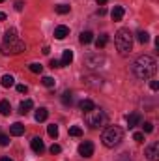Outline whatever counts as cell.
<instances>
[{"label":"cell","mask_w":159,"mask_h":161,"mask_svg":"<svg viewBox=\"0 0 159 161\" xmlns=\"http://www.w3.org/2000/svg\"><path fill=\"white\" fill-rule=\"evenodd\" d=\"M156 66H157V64H156V60H154L152 56L142 54V56H139V58L133 62V75L140 80H146L156 73V69H157Z\"/></svg>","instance_id":"1"},{"label":"cell","mask_w":159,"mask_h":161,"mask_svg":"<svg viewBox=\"0 0 159 161\" xmlns=\"http://www.w3.org/2000/svg\"><path fill=\"white\" fill-rule=\"evenodd\" d=\"M114 45L118 49L120 54H129L133 49V34L129 32V28H120L114 36Z\"/></svg>","instance_id":"2"},{"label":"cell","mask_w":159,"mask_h":161,"mask_svg":"<svg viewBox=\"0 0 159 161\" xmlns=\"http://www.w3.org/2000/svg\"><path fill=\"white\" fill-rule=\"evenodd\" d=\"M122 139H123V131H122V127H118V125H109L103 131V135H101V142L107 148L118 146L120 142H122Z\"/></svg>","instance_id":"3"},{"label":"cell","mask_w":159,"mask_h":161,"mask_svg":"<svg viewBox=\"0 0 159 161\" xmlns=\"http://www.w3.org/2000/svg\"><path fill=\"white\" fill-rule=\"evenodd\" d=\"M84 120L86 124L90 125V127H101L105 120H107V114H105V111H101V109H97V107H94L92 111H88L86 114H84Z\"/></svg>","instance_id":"4"},{"label":"cell","mask_w":159,"mask_h":161,"mask_svg":"<svg viewBox=\"0 0 159 161\" xmlns=\"http://www.w3.org/2000/svg\"><path fill=\"white\" fill-rule=\"evenodd\" d=\"M25 49H26L25 41H21L19 38H17V40L4 41V45H2V51H4L6 54H19V53H23Z\"/></svg>","instance_id":"5"},{"label":"cell","mask_w":159,"mask_h":161,"mask_svg":"<svg viewBox=\"0 0 159 161\" xmlns=\"http://www.w3.org/2000/svg\"><path fill=\"white\" fill-rule=\"evenodd\" d=\"M79 154L82 158H92L94 156V144L90 141H84L79 144Z\"/></svg>","instance_id":"6"},{"label":"cell","mask_w":159,"mask_h":161,"mask_svg":"<svg viewBox=\"0 0 159 161\" xmlns=\"http://www.w3.org/2000/svg\"><path fill=\"white\" fill-rule=\"evenodd\" d=\"M146 158L150 161H159V142H152L146 148Z\"/></svg>","instance_id":"7"},{"label":"cell","mask_w":159,"mask_h":161,"mask_svg":"<svg viewBox=\"0 0 159 161\" xmlns=\"http://www.w3.org/2000/svg\"><path fill=\"white\" fill-rule=\"evenodd\" d=\"M125 120H127V127H129V129H133V127H137V125L140 124L142 118H140V114H139V113H131V114H127V118H125Z\"/></svg>","instance_id":"8"},{"label":"cell","mask_w":159,"mask_h":161,"mask_svg":"<svg viewBox=\"0 0 159 161\" xmlns=\"http://www.w3.org/2000/svg\"><path fill=\"white\" fill-rule=\"evenodd\" d=\"M68 36H69V28H68V26L60 25V26L54 28V38H56V40H66Z\"/></svg>","instance_id":"9"},{"label":"cell","mask_w":159,"mask_h":161,"mask_svg":"<svg viewBox=\"0 0 159 161\" xmlns=\"http://www.w3.org/2000/svg\"><path fill=\"white\" fill-rule=\"evenodd\" d=\"M30 146H32V150H34L36 154H43V150H45V144H43L41 137H34L32 142H30Z\"/></svg>","instance_id":"10"},{"label":"cell","mask_w":159,"mask_h":161,"mask_svg":"<svg viewBox=\"0 0 159 161\" xmlns=\"http://www.w3.org/2000/svg\"><path fill=\"white\" fill-rule=\"evenodd\" d=\"M103 62H105V58L99 56V54H96V56H88V58H86V66H88V68H97V66L103 64Z\"/></svg>","instance_id":"11"},{"label":"cell","mask_w":159,"mask_h":161,"mask_svg":"<svg viewBox=\"0 0 159 161\" xmlns=\"http://www.w3.org/2000/svg\"><path fill=\"white\" fill-rule=\"evenodd\" d=\"M9 133H11L13 137H21V135L25 133V125H23L21 122H15V124L9 127Z\"/></svg>","instance_id":"12"},{"label":"cell","mask_w":159,"mask_h":161,"mask_svg":"<svg viewBox=\"0 0 159 161\" xmlns=\"http://www.w3.org/2000/svg\"><path fill=\"white\" fill-rule=\"evenodd\" d=\"M71 62H73V51L66 49V51H64V54H62V60H60V64H62V68H64V66H69Z\"/></svg>","instance_id":"13"},{"label":"cell","mask_w":159,"mask_h":161,"mask_svg":"<svg viewBox=\"0 0 159 161\" xmlns=\"http://www.w3.org/2000/svg\"><path fill=\"white\" fill-rule=\"evenodd\" d=\"M79 41L82 43V45H88V43H92V41H94V34H92L90 30H84V32H80Z\"/></svg>","instance_id":"14"},{"label":"cell","mask_w":159,"mask_h":161,"mask_svg":"<svg viewBox=\"0 0 159 161\" xmlns=\"http://www.w3.org/2000/svg\"><path fill=\"white\" fill-rule=\"evenodd\" d=\"M32 107H34V101H32V99H25V101H21V105H19V113H21V114H26Z\"/></svg>","instance_id":"15"},{"label":"cell","mask_w":159,"mask_h":161,"mask_svg":"<svg viewBox=\"0 0 159 161\" xmlns=\"http://www.w3.org/2000/svg\"><path fill=\"white\" fill-rule=\"evenodd\" d=\"M111 17H112V21H122V17H123V8L122 6H114L112 8V11H111Z\"/></svg>","instance_id":"16"},{"label":"cell","mask_w":159,"mask_h":161,"mask_svg":"<svg viewBox=\"0 0 159 161\" xmlns=\"http://www.w3.org/2000/svg\"><path fill=\"white\" fill-rule=\"evenodd\" d=\"M79 107H80L82 113H88V111H92V109L96 107V103H94L92 99H82V101L79 103Z\"/></svg>","instance_id":"17"},{"label":"cell","mask_w":159,"mask_h":161,"mask_svg":"<svg viewBox=\"0 0 159 161\" xmlns=\"http://www.w3.org/2000/svg\"><path fill=\"white\" fill-rule=\"evenodd\" d=\"M9 113H11V105H9V101L2 99V101H0V114H2V116H8Z\"/></svg>","instance_id":"18"},{"label":"cell","mask_w":159,"mask_h":161,"mask_svg":"<svg viewBox=\"0 0 159 161\" xmlns=\"http://www.w3.org/2000/svg\"><path fill=\"white\" fill-rule=\"evenodd\" d=\"M47 116H49V111H47L45 107H40V109L36 111V120L38 122H45L47 120Z\"/></svg>","instance_id":"19"},{"label":"cell","mask_w":159,"mask_h":161,"mask_svg":"<svg viewBox=\"0 0 159 161\" xmlns=\"http://www.w3.org/2000/svg\"><path fill=\"white\" fill-rule=\"evenodd\" d=\"M137 41L142 43V45L148 43V41H150V34H148L146 30H139V32H137Z\"/></svg>","instance_id":"20"},{"label":"cell","mask_w":159,"mask_h":161,"mask_svg":"<svg viewBox=\"0 0 159 161\" xmlns=\"http://www.w3.org/2000/svg\"><path fill=\"white\" fill-rule=\"evenodd\" d=\"M107 43H109V36H107V34H101V36L96 38V47H97V49H103Z\"/></svg>","instance_id":"21"},{"label":"cell","mask_w":159,"mask_h":161,"mask_svg":"<svg viewBox=\"0 0 159 161\" xmlns=\"http://www.w3.org/2000/svg\"><path fill=\"white\" fill-rule=\"evenodd\" d=\"M62 103H64V105H71V103H73V92L66 90V92L62 94Z\"/></svg>","instance_id":"22"},{"label":"cell","mask_w":159,"mask_h":161,"mask_svg":"<svg viewBox=\"0 0 159 161\" xmlns=\"http://www.w3.org/2000/svg\"><path fill=\"white\" fill-rule=\"evenodd\" d=\"M0 82H2V86H4V88H9V86H13V84H15V79H13V75H4Z\"/></svg>","instance_id":"23"},{"label":"cell","mask_w":159,"mask_h":161,"mask_svg":"<svg viewBox=\"0 0 159 161\" xmlns=\"http://www.w3.org/2000/svg\"><path fill=\"white\" fill-rule=\"evenodd\" d=\"M54 9H56V13H60V15H66V13H69V9H71V8H69L68 4H58Z\"/></svg>","instance_id":"24"},{"label":"cell","mask_w":159,"mask_h":161,"mask_svg":"<svg viewBox=\"0 0 159 161\" xmlns=\"http://www.w3.org/2000/svg\"><path fill=\"white\" fill-rule=\"evenodd\" d=\"M9 40H17V30H15V28H9V30H6L4 41H9Z\"/></svg>","instance_id":"25"},{"label":"cell","mask_w":159,"mask_h":161,"mask_svg":"<svg viewBox=\"0 0 159 161\" xmlns=\"http://www.w3.org/2000/svg\"><path fill=\"white\" fill-rule=\"evenodd\" d=\"M47 133H49L52 139H56V137H58V125H56V124H51V125L47 127Z\"/></svg>","instance_id":"26"},{"label":"cell","mask_w":159,"mask_h":161,"mask_svg":"<svg viewBox=\"0 0 159 161\" xmlns=\"http://www.w3.org/2000/svg\"><path fill=\"white\" fill-rule=\"evenodd\" d=\"M69 135H71V137H80V135H82V129H80L79 125H71V127H69Z\"/></svg>","instance_id":"27"},{"label":"cell","mask_w":159,"mask_h":161,"mask_svg":"<svg viewBox=\"0 0 159 161\" xmlns=\"http://www.w3.org/2000/svg\"><path fill=\"white\" fill-rule=\"evenodd\" d=\"M41 82H43V86H47V88H52V86L56 84L52 77H43V79H41Z\"/></svg>","instance_id":"28"},{"label":"cell","mask_w":159,"mask_h":161,"mask_svg":"<svg viewBox=\"0 0 159 161\" xmlns=\"http://www.w3.org/2000/svg\"><path fill=\"white\" fill-rule=\"evenodd\" d=\"M30 71H32V73H41V71H43V66L38 64V62H34V64H30Z\"/></svg>","instance_id":"29"},{"label":"cell","mask_w":159,"mask_h":161,"mask_svg":"<svg viewBox=\"0 0 159 161\" xmlns=\"http://www.w3.org/2000/svg\"><path fill=\"white\" fill-rule=\"evenodd\" d=\"M133 141L135 142H144V133H140V131L133 133Z\"/></svg>","instance_id":"30"},{"label":"cell","mask_w":159,"mask_h":161,"mask_svg":"<svg viewBox=\"0 0 159 161\" xmlns=\"http://www.w3.org/2000/svg\"><path fill=\"white\" fill-rule=\"evenodd\" d=\"M142 129H144V133H152V131H154V124H152V122H144Z\"/></svg>","instance_id":"31"},{"label":"cell","mask_w":159,"mask_h":161,"mask_svg":"<svg viewBox=\"0 0 159 161\" xmlns=\"http://www.w3.org/2000/svg\"><path fill=\"white\" fill-rule=\"evenodd\" d=\"M49 152H51L52 156H54V154H60V152H62V146H60V144H52V146L49 148Z\"/></svg>","instance_id":"32"},{"label":"cell","mask_w":159,"mask_h":161,"mask_svg":"<svg viewBox=\"0 0 159 161\" xmlns=\"http://www.w3.org/2000/svg\"><path fill=\"white\" fill-rule=\"evenodd\" d=\"M8 144H9V137L0 133V146H8Z\"/></svg>","instance_id":"33"},{"label":"cell","mask_w":159,"mask_h":161,"mask_svg":"<svg viewBox=\"0 0 159 161\" xmlns=\"http://www.w3.org/2000/svg\"><path fill=\"white\" fill-rule=\"evenodd\" d=\"M26 90H28V86H26V84H17V92L26 94Z\"/></svg>","instance_id":"34"},{"label":"cell","mask_w":159,"mask_h":161,"mask_svg":"<svg viewBox=\"0 0 159 161\" xmlns=\"http://www.w3.org/2000/svg\"><path fill=\"white\" fill-rule=\"evenodd\" d=\"M51 68H62L60 60H51Z\"/></svg>","instance_id":"35"},{"label":"cell","mask_w":159,"mask_h":161,"mask_svg":"<svg viewBox=\"0 0 159 161\" xmlns=\"http://www.w3.org/2000/svg\"><path fill=\"white\" fill-rule=\"evenodd\" d=\"M150 88H152V90H157V88H159V82H157V80H152V82H150Z\"/></svg>","instance_id":"36"},{"label":"cell","mask_w":159,"mask_h":161,"mask_svg":"<svg viewBox=\"0 0 159 161\" xmlns=\"http://www.w3.org/2000/svg\"><path fill=\"white\" fill-rule=\"evenodd\" d=\"M23 6H25V4H23L21 0H19V2H15V9H17V11H21V9H23Z\"/></svg>","instance_id":"37"},{"label":"cell","mask_w":159,"mask_h":161,"mask_svg":"<svg viewBox=\"0 0 159 161\" xmlns=\"http://www.w3.org/2000/svg\"><path fill=\"white\" fill-rule=\"evenodd\" d=\"M41 53H43V54H49V53H51V49H49V47H47V45H45V47H43V51H41Z\"/></svg>","instance_id":"38"},{"label":"cell","mask_w":159,"mask_h":161,"mask_svg":"<svg viewBox=\"0 0 159 161\" xmlns=\"http://www.w3.org/2000/svg\"><path fill=\"white\" fill-rule=\"evenodd\" d=\"M97 13H99V15H105V13H107V9H105V8H99V11H97Z\"/></svg>","instance_id":"39"},{"label":"cell","mask_w":159,"mask_h":161,"mask_svg":"<svg viewBox=\"0 0 159 161\" xmlns=\"http://www.w3.org/2000/svg\"><path fill=\"white\" fill-rule=\"evenodd\" d=\"M96 2H97L99 6H105V4H107V0H96Z\"/></svg>","instance_id":"40"},{"label":"cell","mask_w":159,"mask_h":161,"mask_svg":"<svg viewBox=\"0 0 159 161\" xmlns=\"http://www.w3.org/2000/svg\"><path fill=\"white\" fill-rule=\"evenodd\" d=\"M0 21H6V13H2V11H0Z\"/></svg>","instance_id":"41"},{"label":"cell","mask_w":159,"mask_h":161,"mask_svg":"<svg viewBox=\"0 0 159 161\" xmlns=\"http://www.w3.org/2000/svg\"><path fill=\"white\" fill-rule=\"evenodd\" d=\"M0 161H13V159H9V158H2Z\"/></svg>","instance_id":"42"},{"label":"cell","mask_w":159,"mask_h":161,"mask_svg":"<svg viewBox=\"0 0 159 161\" xmlns=\"http://www.w3.org/2000/svg\"><path fill=\"white\" fill-rule=\"evenodd\" d=\"M0 2H4V0H0Z\"/></svg>","instance_id":"43"}]
</instances>
